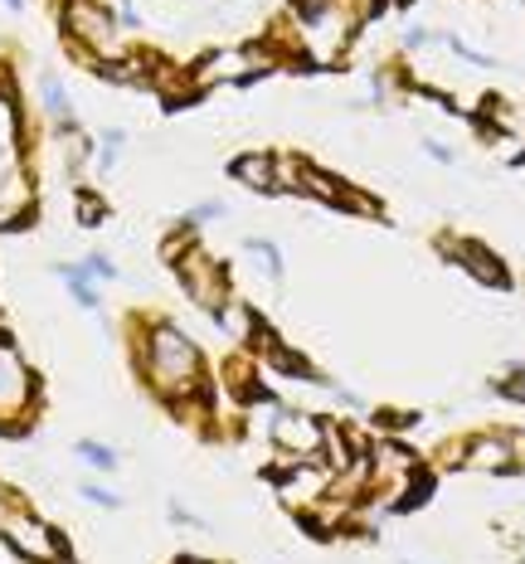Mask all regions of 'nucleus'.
<instances>
[{
  "label": "nucleus",
  "instance_id": "10",
  "mask_svg": "<svg viewBox=\"0 0 525 564\" xmlns=\"http://www.w3.org/2000/svg\"><path fill=\"white\" fill-rule=\"evenodd\" d=\"M40 102H44V117L54 122V137L64 132H78V112H74V98H68V88L58 84L54 74L40 78Z\"/></svg>",
  "mask_w": 525,
  "mask_h": 564
},
{
  "label": "nucleus",
  "instance_id": "25",
  "mask_svg": "<svg viewBox=\"0 0 525 564\" xmlns=\"http://www.w3.org/2000/svg\"><path fill=\"white\" fill-rule=\"evenodd\" d=\"M424 147H428V156H434V161H452V151H448V147H442V141H434V137H428V141H424Z\"/></svg>",
  "mask_w": 525,
  "mask_h": 564
},
{
  "label": "nucleus",
  "instance_id": "9",
  "mask_svg": "<svg viewBox=\"0 0 525 564\" xmlns=\"http://www.w3.org/2000/svg\"><path fill=\"white\" fill-rule=\"evenodd\" d=\"M442 258H452L458 268H467L477 282H486V288H506V268H501L496 253H486L477 239H452L442 243Z\"/></svg>",
  "mask_w": 525,
  "mask_h": 564
},
{
  "label": "nucleus",
  "instance_id": "4",
  "mask_svg": "<svg viewBox=\"0 0 525 564\" xmlns=\"http://www.w3.org/2000/svg\"><path fill=\"white\" fill-rule=\"evenodd\" d=\"M0 540L10 545V555H20V560H30V564H58V560H68V540L58 535L40 511H30V507H15L6 521H0Z\"/></svg>",
  "mask_w": 525,
  "mask_h": 564
},
{
  "label": "nucleus",
  "instance_id": "24",
  "mask_svg": "<svg viewBox=\"0 0 525 564\" xmlns=\"http://www.w3.org/2000/svg\"><path fill=\"white\" fill-rule=\"evenodd\" d=\"M424 40H428V30H424V25L404 30V50H424Z\"/></svg>",
  "mask_w": 525,
  "mask_h": 564
},
{
  "label": "nucleus",
  "instance_id": "5",
  "mask_svg": "<svg viewBox=\"0 0 525 564\" xmlns=\"http://www.w3.org/2000/svg\"><path fill=\"white\" fill-rule=\"evenodd\" d=\"M175 263V278H181V288H185V297L195 302V307H205L209 316H215L219 307H225L229 302V282H225V268L215 263V258H209L200 243H185L181 253L171 258Z\"/></svg>",
  "mask_w": 525,
  "mask_h": 564
},
{
  "label": "nucleus",
  "instance_id": "22",
  "mask_svg": "<svg viewBox=\"0 0 525 564\" xmlns=\"http://www.w3.org/2000/svg\"><path fill=\"white\" fill-rule=\"evenodd\" d=\"M112 15H117V30H142V15H136L132 0H117Z\"/></svg>",
  "mask_w": 525,
  "mask_h": 564
},
{
  "label": "nucleus",
  "instance_id": "28",
  "mask_svg": "<svg viewBox=\"0 0 525 564\" xmlns=\"http://www.w3.org/2000/svg\"><path fill=\"white\" fill-rule=\"evenodd\" d=\"M181 564H195V560H181Z\"/></svg>",
  "mask_w": 525,
  "mask_h": 564
},
{
  "label": "nucleus",
  "instance_id": "13",
  "mask_svg": "<svg viewBox=\"0 0 525 564\" xmlns=\"http://www.w3.org/2000/svg\"><path fill=\"white\" fill-rule=\"evenodd\" d=\"M0 151H25V112L15 88L0 84Z\"/></svg>",
  "mask_w": 525,
  "mask_h": 564
},
{
  "label": "nucleus",
  "instance_id": "27",
  "mask_svg": "<svg viewBox=\"0 0 525 564\" xmlns=\"http://www.w3.org/2000/svg\"><path fill=\"white\" fill-rule=\"evenodd\" d=\"M58 564H74V560H58Z\"/></svg>",
  "mask_w": 525,
  "mask_h": 564
},
{
  "label": "nucleus",
  "instance_id": "6",
  "mask_svg": "<svg viewBox=\"0 0 525 564\" xmlns=\"http://www.w3.org/2000/svg\"><path fill=\"white\" fill-rule=\"evenodd\" d=\"M273 54L263 50H215L195 64V88H215V84H249L253 74H267Z\"/></svg>",
  "mask_w": 525,
  "mask_h": 564
},
{
  "label": "nucleus",
  "instance_id": "26",
  "mask_svg": "<svg viewBox=\"0 0 525 564\" xmlns=\"http://www.w3.org/2000/svg\"><path fill=\"white\" fill-rule=\"evenodd\" d=\"M6 6H10V10H25V0H6Z\"/></svg>",
  "mask_w": 525,
  "mask_h": 564
},
{
  "label": "nucleus",
  "instance_id": "7",
  "mask_svg": "<svg viewBox=\"0 0 525 564\" xmlns=\"http://www.w3.org/2000/svg\"><path fill=\"white\" fill-rule=\"evenodd\" d=\"M267 438H273L283 453H292V457H317V448H321V419L277 404L273 423H267Z\"/></svg>",
  "mask_w": 525,
  "mask_h": 564
},
{
  "label": "nucleus",
  "instance_id": "15",
  "mask_svg": "<svg viewBox=\"0 0 525 564\" xmlns=\"http://www.w3.org/2000/svg\"><path fill=\"white\" fill-rule=\"evenodd\" d=\"M321 448L331 457L336 473H346L350 467V448H346V429H336V423H321Z\"/></svg>",
  "mask_w": 525,
  "mask_h": 564
},
{
  "label": "nucleus",
  "instance_id": "8",
  "mask_svg": "<svg viewBox=\"0 0 525 564\" xmlns=\"http://www.w3.org/2000/svg\"><path fill=\"white\" fill-rule=\"evenodd\" d=\"M462 467L467 473H511L516 467V443L506 433H477L462 453Z\"/></svg>",
  "mask_w": 525,
  "mask_h": 564
},
{
  "label": "nucleus",
  "instance_id": "23",
  "mask_svg": "<svg viewBox=\"0 0 525 564\" xmlns=\"http://www.w3.org/2000/svg\"><path fill=\"white\" fill-rule=\"evenodd\" d=\"M15 507H20V497H15V491H10V487H6V481H0V521H6V516L15 511Z\"/></svg>",
  "mask_w": 525,
  "mask_h": 564
},
{
  "label": "nucleus",
  "instance_id": "11",
  "mask_svg": "<svg viewBox=\"0 0 525 564\" xmlns=\"http://www.w3.org/2000/svg\"><path fill=\"white\" fill-rule=\"evenodd\" d=\"M229 171H233V181L253 185V191H263V195H277V161L263 156V151H249V156H239Z\"/></svg>",
  "mask_w": 525,
  "mask_h": 564
},
{
  "label": "nucleus",
  "instance_id": "21",
  "mask_svg": "<svg viewBox=\"0 0 525 564\" xmlns=\"http://www.w3.org/2000/svg\"><path fill=\"white\" fill-rule=\"evenodd\" d=\"M496 390L506 394V399H516V404H525V366H511V370H506V380H501Z\"/></svg>",
  "mask_w": 525,
  "mask_h": 564
},
{
  "label": "nucleus",
  "instance_id": "17",
  "mask_svg": "<svg viewBox=\"0 0 525 564\" xmlns=\"http://www.w3.org/2000/svg\"><path fill=\"white\" fill-rule=\"evenodd\" d=\"M209 219H225V199H205V205H190V209L181 215V234L200 229V225H209Z\"/></svg>",
  "mask_w": 525,
  "mask_h": 564
},
{
  "label": "nucleus",
  "instance_id": "18",
  "mask_svg": "<svg viewBox=\"0 0 525 564\" xmlns=\"http://www.w3.org/2000/svg\"><path fill=\"white\" fill-rule=\"evenodd\" d=\"M78 263H84L88 273H92V282H117V278H122V273H117V263H112V258L102 253V249H88L84 258H78Z\"/></svg>",
  "mask_w": 525,
  "mask_h": 564
},
{
  "label": "nucleus",
  "instance_id": "14",
  "mask_svg": "<svg viewBox=\"0 0 525 564\" xmlns=\"http://www.w3.org/2000/svg\"><path fill=\"white\" fill-rule=\"evenodd\" d=\"M74 453L84 457L88 467H98V473H117V463H122V457H117V448H108V443H98V438H78Z\"/></svg>",
  "mask_w": 525,
  "mask_h": 564
},
{
  "label": "nucleus",
  "instance_id": "2",
  "mask_svg": "<svg viewBox=\"0 0 525 564\" xmlns=\"http://www.w3.org/2000/svg\"><path fill=\"white\" fill-rule=\"evenodd\" d=\"M34 404H40V380L15 350V340L0 332V438L25 443Z\"/></svg>",
  "mask_w": 525,
  "mask_h": 564
},
{
  "label": "nucleus",
  "instance_id": "19",
  "mask_svg": "<svg viewBox=\"0 0 525 564\" xmlns=\"http://www.w3.org/2000/svg\"><path fill=\"white\" fill-rule=\"evenodd\" d=\"M102 219H108V205H102L92 191H78V225L92 229V225H102Z\"/></svg>",
  "mask_w": 525,
  "mask_h": 564
},
{
  "label": "nucleus",
  "instance_id": "20",
  "mask_svg": "<svg viewBox=\"0 0 525 564\" xmlns=\"http://www.w3.org/2000/svg\"><path fill=\"white\" fill-rule=\"evenodd\" d=\"M78 497L92 501V507H102V511H117V507H122V497H117L112 487H98V481H84V487H78Z\"/></svg>",
  "mask_w": 525,
  "mask_h": 564
},
{
  "label": "nucleus",
  "instance_id": "29",
  "mask_svg": "<svg viewBox=\"0 0 525 564\" xmlns=\"http://www.w3.org/2000/svg\"><path fill=\"white\" fill-rule=\"evenodd\" d=\"M390 6H400V0H390Z\"/></svg>",
  "mask_w": 525,
  "mask_h": 564
},
{
  "label": "nucleus",
  "instance_id": "16",
  "mask_svg": "<svg viewBox=\"0 0 525 564\" xmlns=\"http://www.w3.org/2000/svg\"><path fill=\"white\" fill-rule=\"evenodd\" d=\"M243 253L249 258H263V268H267V278H283V253L273 249V239H243Z\"/></svg>",
  "mask_w": 525,
  "mask_h": 564
},
{
  "label": "nucleus",
  "instance_id": "3",
  "mask_svg": "<svg viewBox=\"0 0 525 564\" xmlns=\"http://www.w3.org/2000/svg\"><path fill=\"white\" fill-rule=\"evenodd\" d=\"M58 30H64L68 44L92 50V64L127 54L117 44V15L108 6H98V0H58Z\"/></svg>",
  "mask_w": 525,
  "mask_h": 564
},
{
  "label": "nucleus",
  "instance_id": "12",
  "mask_svg": "<svg viewBox=\"0 0 525 564\" xmlns=\"http://www.w3.org/2000/svg\"><path fill=\"white\" fill-rule=\"evenodd\" d=\"M54 273L64 278L68 297H74L84 312H102V292H98V282H92V273L84 263H54Z\"/></svg>",
  "mask_w": 525,
  "mask_h": 564
},
{
  "label": "nucleus",
  "instance_id": "1",
  "mask_svg": "<svg viewBox=\"0 0 525 564\" xmlns=\"http://www.w3.org/2000/svg\"><path fill=\"white\" fill-rule=\"evenodd\" d=\"M136 370L161 399H190L205 384V356L175 322H151L136 346Z\"/></svg>",
  "mask_w": 525,
  "mask_h": 564
}]
</instances>
